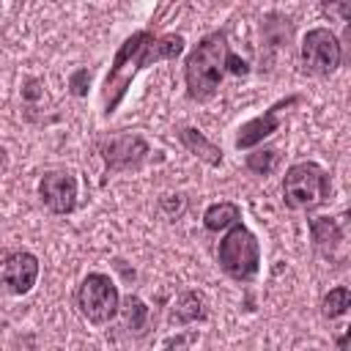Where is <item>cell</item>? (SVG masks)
Here are the masks:
<instances>
[{
  "label": "cell",
  "instance_id": "obj_1",
  "mask_svg": "<svg viewBox=\"0 0 351 351\" xmlns=\"http://www.w3.org/2000/svg\"><path fill=\"white\" fill-rule=\"evenodd\" d=\"M184 44L186 41L178 33H154V30H137L129 38H123L101 82V115L110 118L121 107L123 96L129 93L134 77L143 69L159 60H176L184 52Z\"/></svg>",
  "mask_w": 351,
  "mask_h": 351
},
{
  "label": "cell",
  "instance_id": "obj_2",
  "mask_svg": "<svg viewBox=\"0 0 351 351\" xmlns=\"http://www.w3.org/2000/svg\"><path fill=\"white\" fill-rule=\"evenodd\" d=\"M228 36L225 30L206 33L184 60V85L192 101H208L217 96L222 77L228 74Z\"/></svg>",
  "mask_w": 351,
  "mask_h": 351
},
{
  "label": "cell",
  "instance_id": "obj_3",
  "mask_svg": "<svg viewBox=\"0 0 351 351\" xmlns=\"http://www.w3.org/2000/svg\"><path fill=\"white\" fill-rule=\"evenodd\" d=\"M217 263L219 269L236 280V282H250L255 280L261 269V241L258 236L239 219L228 228V233L217 244Z\"/></svg>",
  "mask_w": 351,
  "mask_h": 351
},
{
  "label": "cell",
  "instance_id": "obj_4",
  "mask_svg": "<svg viewBox=\"0 0 351 351\" xmlns=\"http://www.w3.org/2000/svg\"><path fill=\"white\" fill-rule=\"evenodd\" d=\"M332 181L318 162H296L282 178V203L291 211H313L329 200Z\"/></svg>",
  "mask_w": 351,
  "mask_h": 351
},
{
  "label": "cell",
  "instance_id": "obj_5",
  "mask_svg": "<svg viewBox=\"0 0 351 351\" xmlns=\"http://www.w3.org/2000/svg\"><path fill=\"white\" fill-rule=\"evenodd\" d=\"M74 307L88 324L107 326L118 315V307H121V293H118L115 280L104 271L85 274L74 291Z\"/></svg>",
  "mask_w": 351,
  "mask_h": 351
},
{
  "label": "cell",
  "instance_id": "obj_6",
  "mask_svg": "<svg viewBox=\"0 0 351 351\" xmlns=\"http://www.w3.org/2000/svg\"><path fill=\"white\" fill-rule=\"evenodd\" d=\"M346 52L343 41L329 27H313L302 38V69L313 77H329L340 69Z\"/></svg>",
  "mask_w": 351,
  "mask_h": 351
},
{
  "label": "cell",
  "instance_id": "obj_7",
  "mask_svg": "<svg viewBox=\"0 0 351 351\" xmlns=\"http://www.w3.org/2000/svg\"><path fill=\"white\" fill-rule=\"evenodd\" d=\"M99 154L104 159L107 173H129L148 159L151 145L137 132H115L99 143Z\"/></svg>",
  "mask_w": 351,
  "mask_h": 351
},
{
  "label": "cell",
  "instance_id": "obj_8",
  "mask_svg": "<svg viewBox=\"0 0 351 351\" xmlns=\"http://www.w3.org/2000/svg\"><path fill=\"white\" fill-rule=\"evenodd\" d=\"M38 271H41V263L27 250H14L0 258V285L14 296L30 293L38 280Z\"/></svg>",
  "mask_w": 351,
  "mask_h": 351
},
{
  "label": "cell",
  "instance_id": "obj_9",
  "mask_svg": "<svg viewBox=\"0 0 351 351\" xmlns=\"http://www.w3.org/2000/svg\"><path fill=\"white\" fill-rule=\"evenodd\" d=\"M77 176L71 170H49L38 181L41 203L58 217H66L77 208Z\"/></svg>",
  "mask_w": 351,
  "mask_h": 351
},
{
  "label": "cell",
  "instance_id": "obj_10",
  "mask_svg": "<svg viewBox=\"0 0 351 351\" xmlns=\"http://www.w3.org/2000/svg\"><path fill=\"white\" fill-rule=\"evenodd\" d=\"M296 101H299V96H285V99H280L277 104H271L269 110H263L261 115H255V118H250L247 123H241V126H239V134H236V148H239V151H250V148L261 145L266 137H271V134L280 129V112H282L285 107L296 104Z\"/></svg>",
  "mask_w": 351,
  "mask_h": 351
},
{
  "label": "cell",
  "instance_id": "obj_11",
  "mask_svg": "<svg viewBox=\"0 0 351 351\" xmlns=\"http://www.w3.org/2000/svg\"><path fill=\"white\" fill-rule=\"evenodd\" d=\"M310 228V244H313V252L329 263L340 261V247L346 244V233H343V225L340 219L335 217H313L307 222Z\"/></svg>",
  "mask_w": 351,
  "mask_h": 351
},
{
  "label": "cell",
  "instance_id": "obj_12",
  "mask_svg": "<svg viewBox=\"0 0 351 351\" xmlns=\"http://www.w3.org/2000/svg\"><path fill=\"white\" fill-rule=\"evenodd\" d=\"M176 137H178V143H181L192 156H197V159L206 162L208 167H222V148L214 145L200 129H195V126H181V129L176 132Z\"/></svg>",
  "mask_w": 351,
  "mask_h": 351
},
{
  "label": "cell",
  "instance_id": "obj_13",
  "mask_svg": "<svg viewBox=\"0 0 351 351\" xmlns=\"http://www.w3.org/2000/svg\"><path fill=\"white\" fill-rule=\"evenodd\" d=\"M208 318V307H206V299L200 291H184L176 304H173V313H170V321L178 324V326H186V324H200Z\"/></svg>",
  "mask_w": 351,
  "mask_h": 351
},
{
  "label": "cell",
  "instance_id": "obj_14",
  "mask_svg": "<svg viewBox=\"0 0 351 351\" xmlns=\"http://www.w3.org/2000/svg\"><path fill=\"white\" fill-rule=\"evenodd\" d=\"M118 315H121V324L123 329L132 335V337H143L148 332V321H151V310L148 304L140 299V296H126L118 307Z\"/></svg>",
  "mask_w": 351,
  "mask_h": 351
},
{
  "label": "cell",
  "instance_id": "obj_15",
  "mask_svg": "<svg viewBox=\"0 0 351 351\" xmlns=\"http://www.w3.org/2000/svg\"><path fill=\"white\" fill-rule=\"evenodd\" d=\"M241 219V206L233 203V200H219V203H211L206 211H203V228L208 233H219V230H228L233 222Z\"/></svg>",
  "mask_w": 351,
  "mask_h": 351
},
{
  "label": "cell",
  "instance_id": "obj_16",
  "mask_svg": "<svg viewBox=\"0 0 351 351\" xmlns=\"http://www.w3.org/2000/svg\"><path fill=\"white\" fill-rule=\"evenodd\" d=\"M348 307H351V291H348V285H335L321 299V315L326 321H335V318L346 315Z\"/></svg>",
  "mask_w": 351,
  "mask_h": 351
},
{
  "label": "cell",
  "instance_id": "obj_17",
  "mask_svg": "<svg viewBox=\"0 0 351 351\" xmlns=\"http://www.w3.org/2000/svg\"><path fill=\"white\" fill-rule=\"evenodd\" d=\"M277 159H280L277 148H255V151L250 148V154H247L244 165H247V170H250V173H255V176H269V173L274 170Z\"/></svg>",
  "mask_w": 351,
  "mask_h": 351
},
{
  "label": "cell",
  "instance_id": "obj_18",
  "mask_svg": "<svg viewBox=\"0 0 351 351\" xmlns=\"http://www.w3.org/2000/svg\"><path fill=\"white\" fill-rule=\"evenodd\" d=\"M321 11L346 25L351 16V0H321Z\"/></svg>",
  "mask_w": 351,
  "mask_h": 351
},
{
  "label": "cell",
  "instance_id": "obj_19",
  "mask_svg": "<svg viewBox=\"0 0 351 351\" xmlns=\"http://www.w3.org/2000/svg\"><path fill=\"white\" fill-rule=\"evenodd\" d=\"M88 85H90V71H88V69H77V71L69 77V90H71V96H85V93H88Z\"/></svg>",
  "mask_w": 351,
  "mask_h": 351
},
{
  "label": "cell",
  "instance_id": "obj_20",
  "mask_svg": "<svg viewBox=\"0 0 351 351\" xmlns=\"http://www.w3.org/2000/svg\"><path fill=\"white\" fill-rule=\"evenodd\" d=\"M159 208H165L170 219H178V217H181V211H184V197H181V195H176V203H173V195H165V197L159 200Z\"/></svg>",
  "mask_w": 351,
  "mask_h": 351
},
{
  "label": "cell",
  "instance_id": "obj_21",
  "mask_svg": "<svg viewBox=\"0 0 351 351\" xmlns=\"http://www.w3.org/2000/svg\"><path fill=\"white\" fill-rule=\"evenodd\" d=\"M44 90H41V80H36V77H30V80H25V88H22V96L27 99V101H33V99H38Z\"/></svg>",
  "mask_w": 351,
  "mask_h": 351
},
{
  "label": "cell",
  "instance_id": "obj_22",
  "mask_svg": "<svg viewBox=\"0 0 351 351\" xmlns=\"http://www.w3.org/2000/svg\"><path fill=\"white\" fill-rule=\"evenodd\" d=\"M195 340V335H189V337H170V340H165L162 346H186V343H192Z\"/></svg>",
  "mask_w": 351,
  "mask_h": 351
}]
</instances>
